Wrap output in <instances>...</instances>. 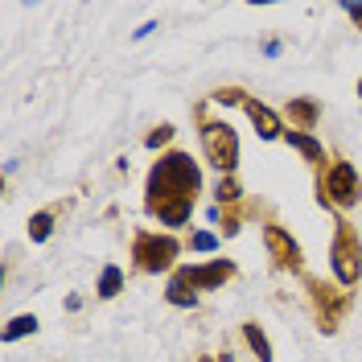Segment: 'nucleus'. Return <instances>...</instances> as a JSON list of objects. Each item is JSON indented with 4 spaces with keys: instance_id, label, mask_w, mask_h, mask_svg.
Wrapping results in <instances>:
<instances>
[{
    "instance_id": "18",
    "label": "nucleus",
    "mask_w": 362,
    "mask_h": 362,
    "mask_svg": "<svg viewBox=\"0 0 362 362\" xmlns=\"http://www.w3.org/2000/svg\"><path fill=\"white\" fill-rule=\"evenodd\" d=\"M243 202V185L239 177H218L214 181V206H239Z\"/></svg>"
},
{
    "instance_id": "11",
    "label": "nucleus",
    "mask_w": 362,
    "mask_h": 362,
    "mask_svg": "<svg viewBox=\"0 0 362 362\" xmlns=\"http://www.w3.org/2000/svg\"><path fill=\"white\" fill-rule=\"evenodd\" d=\"M165 300H169L173 309H194V305H198V284H194V276H189V264H177V268L169 272V280H165Z\"/></svg>"
},
{
    "instance_id": "14",
    "label": "nucleus",
    "mask_w": 362,
    "mask_h": 362,
    "mask_svg": "<svg viewBox=\"0 0 362 362\" xmlns=\"http://www.w3.org/2000/svg\"><path fill=\"white\" fill-rule=\"evenodd\" d=\"M247 214H251V206H247V202H239V206H214V210H210V218L223 226L226 235H239Z\"/></svg>"
},
{
    "instance_id": "20",
    "label": "nucleus",
    "mask_w": 362,
    "mask_h": 362,
    "mask_svg": "<svg viewBox=\"0 0 362 362\" xmlns=\"http://www.w3.org/2000/svg\"><path fill=\"white\" fill-rule=\"evenodd\" d=\"M173 136H177V128H173V124L165 119V124H157L153 132L144 136V148H153V153H157V148H165V153H169V144H173Z\"/></svg>"
},
{
    "instance_id": "17",
    "label": "nucleus",
    "mask_w": 362,
    "mask_h": 362,
    "mask_svg": "<svg viewBox=\"0 0 362 362\" xmlns=\"http://www.w3.org/2000/svg\"><path fill=\"white\" fill-rule=\"evenodd\" d=\"M25 230H29V243H45V239L54 235V210H37V214H29Z\"/></svg>"
},
{
    "instance_id": "10",
    "label": "nucleus",
    "mask_w": 362,
    "mask_h": 362,
    "mask_svg": "<svg viewBox=\"0 0 362 362\" xmlns=\"http://www.w3.org/2000/svg\"><path fill=\"white\" fill-rule=\"evenodd\" d=\"M189 276H194L198 293H214V288L230 284V280L239 276V268H235L230 259H206V264H189Z\"/></svg>"
},
{
    "instance_id": "25",
    "label": "nucleus",
    "mask_w": 362,
    "mask_h": 362,
    "mask_svg": "<svg viewBox=\"0 0 362 362\" xmlns=\"http://www.w3.org/2000/svg\"><path fill=\"white\" fill-rule=\"evenodd\" d=\"M358 99H362V74H358Z\"/></svg>"
},
{
    "instance_id": "5",
    "label": "nucleus",
    "mask_w": 362,
    "mask_h": 362,
    "mask_svg": "<svg viewBox=\"0 0 362 362\" xmlns=\"http://www.w3.org/2000/svg\"><path fill=\"white\" fill-rule=\"evenodd\" d=\"M181 243L173 230H148L140 226L132 230V268L140 276H160V272H173L177 268V255H181Z\"/></svg>"
},
{
    "instance_id": "12",
    "label": "nucleus",
    "mask_w": 362,
    "mask_h": 362,
    "mask_svg": "<svg viewBox=\"0 0 362 362\" xmlns=\"http://www.w3.org/2000/svg\"><path fill=\"white\" fill-rule=\"evenodd\" d=\"M284 144H288V148H296V153L305 157V165H309L313 173H317V169H325V160H329L325 144H321L313 132H296V128H284Z\"/></svg>"
},
{
    "instance_id": "24",
    "label": "nucleus",
    "mask_w": 362,
    "mask_h": 362,
    "mask_svg": "<svg viewBox=\"0 0 362 362\" xmlns=\"http://www.w3.org/2000/svg\"><path fill=\"white\" fill-rule=\"evenodd\" d=\"M194 362H218V358H214V354H198Z\"/></svg>"
},
{
    "instance_id": "19",
    "label": "nucleus",
    "mask_w": 362,
    "mask_h": 362,
    "mask_svg": "<svg viewBox=\"0 0 362 362\" xmlns=\"http://www.w3.org/2000/svg\"><path fill=\"white\" fill-rule=\"evenodd\" d=\"M210 103H218V107H243L247 103V90L243 87H218V90H210Z\"/></svg>"
},
{
    "instance_id": "22",
    "label": "nucleus",
    "mask_w": 362,
    "mask_h": 362,
    "mask_svg": "<svg viewBox=\"0 0 362 362\" xmlns=\"http://www.w3.org/2000/svg\"><path fill=\"white\" fill-rule=\"evenodd\" d=\"M153 29H160V25H157V21H144V25H140V29L132 33V42H144V37H148Z\"/></svg>"
},
{
    "instance_id": "15",
    "label": "nucleus",
    "mask_w": 362,
    "mask_h": 362,
    "mask_svg": "<svg viewBox=\"0 0 362 362\" xmlns=\"http://www.w3.org/2000/svg\"><path fill=\"white\" fill-rule=\"evenodd\" d=\"M119 293H124V268H119V264H107V268L99 272L95 296H99V300H115Z\"/></svg>"
},
{
    "instance_id": "8",
    "label": "nucleus",
    "mask_w": 362,
    "mask_h": 362,
    "mask_svg": "<svg viewBox=\"0 0 362 362\" xmlns=\"http://www.w3.org/2000/svg\"><path fill=\"white\" fill-rule=\"evenodd\" d=\"M243 112H247V119L255 124V136L259 140H284V115L280 112H272L264 99H255V95H247V103H243Z\"/></svg>"
},
{
    "instance_id": "7",
    "label": "nucleus",
    "mask_w": 362,
    "mask_h": 362,
    "mask_svg": "<svg viewBox=\"0 0 362 362\" xmlns=\"http://www.w3.org/2000/svg\"><path fill=\"white\" fill-rule=\"evenodd\" d=\"M259 235H264V251H268L272 268L276 272H293V276H305V251L300 243L293 239V230L288 226H280L276 218L259 226Z\"/></svg>"
},
{
    "instance_id": "2",
    "label": "nucleus",
    "mask_w": 362,
    "mask_h": 362,
    "mask_svg": "<svg viewBox=\"0 0 362 362\" xmlns=\"http://www.w3.org/2000/svg\"><path fill=\"white\" fill-rule=\"evenodd\" d=\"M300 288H305V300H309V313H313L317 329L334 338L341 329V321L350 317V309H354V293L341 288L338 280H325V276H313V272L300 276Z\"/></svg>"
},
{
    "instance_id": "9",
    "label": "nucleus",
    "mask_w": 362,
    "mask_h": 362,
    "mask_svg": "<svg viewBox=\"0 0 362 362\" xmlns=\"http://www.w3.org/2000/svg\"><path fill=\"white\" fill-rule=\"evenodd\" d=\"M280 115H284V124L296 128V132H313L317 124H321V99H313V95H293Z\"/></svg>"
},
{
    "instance_id": "13",
    "label": "nucleus",
    "mask_w": 362,
    "mask_h": 362,
    "mask_svg": "<svg viewBox=\"0 0 362 362\" xmlns=\"http://www.w3.org/2000/svg\"><path fill=\"white\" fill-rule=\"evenodd\" d=\"M239 338H243V346L251 350V358H255V362H272V358H276L272 338L264 334V325H259V321H239Z\"/></svg>"
},
{
    "instance_id": "3",
    "label": "nucleus",
    "mask_w": 362,
    "mask_h": 362,
    "mask_svg": "<svg viewBox=\"0 0 362 362\" xmlns=\"http://www.w3.org/2000/svg\"><path fill=\"white\" fill-rule=\"evenodd\" d=\"M313 177H317V202L325 206V210L350 214V210L362 202V177L341 153H329L325 169H317Z\"/></svg>"
},
{
    "instance_id": "23",
    "label": "nucleus",
    "mask_w": 362,
    "mask_h": 362,
    "mask_svg": "<svg viewBox=\"0 0 362 362\" xmlns=\"http://www.w3.org/2000/svg\"><path fill=\"white\" fill-rule=\"evenodd\" d=\"M346 17L358 25V33H362V4H346Z\"/></svg>"
},
{
    "instance_id": "4",
    "label": "nucleus",
    "mask_w": 362,
    "mask_h": 362,
    "mask_svg": "<svg viewBox=\"0 0 362 362\" xmlns=\"http://www.w3.org/2000/svg\"><path fill=\"white\" fill-rule=\"evenodd\" d=\"M194 119H198V136H202L206 165H214L223 177H235V169H239V132H235L226 119H214L206 99L194 103Z\"/></svg>"
},
{
    "instance_id": "16",
    "label": "nucleus",
    "mask_w": 362,
    "mask_h": 362,
    "mask_svg": "<svg viewBox=\"0 0 362 362\" xmlns=\"http://www.w3.org/2000/svg\"><path fill=\"white\" fill-rule=\"evenodd\" d=\"M37 313H17V317H8V325H4V334L0 338L4 341H17V338H33L37 334Z\"/></svg>"
},
{
    "instance_id": "1",
    "label": "nucleus",
    "mask_w": 362,
    "mask_h": 362,
    "mask_svg": "<svg viewBox=\"0 0 362 362\" xmlns=\"http://www.w3.org/2000/svg\"><path fill=\"white\" fill-rule=\"evenodd\" d=\"M202 194V169L185 148H169L153 160L144 177V214L157 218L165 230L185 226L194 218V206Z\"/></svg>"
},
{
    "instance_id": "6",
    "label": "nucleus",
    "mask_w": 362,
    "mask_h": 362,
    "mask_svg": "<svg viewBox=\"0 0 362 362\" xmlns=\"http://www.w3.org/2000/svg\"><path fill=\"white\" fill-rule=\"evenodd\" d=\"M329 272L341 288L362 284V235L346 214L334 218V243H329Z\"/></svg>"
},
{
    "instance_id": "21",
    "label": "nucleus",
    "mask_w": 362,
    "mask_h": 362,
    "mask_svg": "<svg viewBox=\"0 0 362 362\" xmlns=\"http://www.w3.org/2000/svg\"><path fill=\"white\" fill-rule=\"evenodd\" d=\"M185 247L189 251H218V235H210V230H194V235L185 239Z\"/></svg>"
}]
</instances>
